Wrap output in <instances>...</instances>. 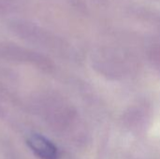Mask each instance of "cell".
<instances>
[{
    "instance_id": "1",
    "label": "cell",
    "mask_w": 160,
    "mask_h": 159,
    "mask_svg": "<svg viewBox=\"0 0 160 159\" xmlns=\"http://www.w3.org/2000/svg\"><path fill=\"white\" fill-rule=\"evenodd\" d=\"M30 149L41 159H57L56 147L46 138L40 135H32L27 141Z\"/></svg>"
}]
</instances>
